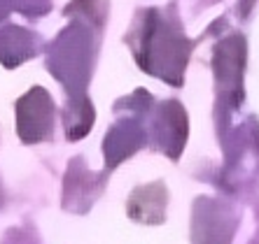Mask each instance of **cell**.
<instances>
[{
    "mask_svg": "<svg viewBox=\"0 0 259 244\" xmlns=\"http://www.w3.org/2000/svg\"><path fill=\"white\" fill-rule=\"evenodd\" d=\"M42 49V37L21 26L7 24L0 28V63L5 68H17L33 58Z\"/></svg>",
    "mask_w": 259,
    "mask_h": 244,
    "instance_id": "obj_3",
    "label": "cell"
},
{
    "mask_svg": "<svg viewBox=\"0 0 259 244\" xmlns=\"http://www.w3.org/2000/svg\"><path fill=\"white\" fill-rule=\"evenodd\" d=\"M17 131L21 142L26 144H35L52 137V133H54V100L42 86H35L19 98Z\"/></svg>",
    "mask_w": 259,
    "mask_h": 244,
    "instance_id": "obj_2",
    "label": "cell"
},
{
    "mask_svg": "<svg viewBox=\"0 0 259 244\" xmlns=\"http://www.w3.org/2000/svg\"><path fill=\"white\" fill-rule=\"evenodd\" d=\"M143 144V131L138 124L131 119H121L110 128L108 137H105V158H108V167H115L121 158L131 156Z\"/></svg>",
    "mask_w": 259,
    "mask_h": 244,
    "instance_id": "obj_4",
    "label": "cell"
},
{
    "mask_svg": "<svg viewBox=\"0 0 259 244\" xmlns=\"http://www.w3.org/2000/svg\"><path fill=\"white\" fill-rule=\"evenodd\" d=\"M94 124V107H91L89 98H79V100H68L63 107V128L68 133V140H79L91 131Z\"/></svg>",
    "mask_w": 259,
    "mask_h": 244,
    "instance_id": "obj_5",
    "label": "cell"
},
{
    "mask_svg": "<svg viewBox=\"0 0 259 244\" xmlns=\"http://www.w3.org/2000/svg\"><path fill=\"white\" fill-rule=\"evenodd\" d=\"M96 51L98 42L94 26L77 19L66 30H61V35L47 47V68L63 84V89H68V100L87 98V84L94 72Z\"/></svg>",
    "mask_w": 259,
    "mask_h": 244,
    "instance_id": "obj_1",
    "label": "cell"
}]
</instances>
